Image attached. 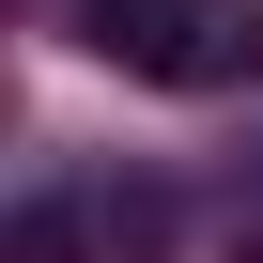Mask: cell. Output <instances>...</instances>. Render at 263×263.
Instances as JSON below:
<instances>
[{
    "label": "cell",
    "instance_id": "7a4b0ae2",
    "mask_svg": "<svg viewBox=\"0 0 263 263\" xmlns=\"http://www.w3.org/2000/svg\"><path fill=\"white\" fill-rule=\"evenodd\" d=\"M16 263H78V201H16Z\"/></svg>",
    "mask_w": 263,
    "mask_h": 263
},
{
    "label": "cell",
    "instance_id": "6da1fadb",
    "mask_svg": "<svg viewBox=\"0 0 263 263\" xmlns=\"http://www.w3.org/2000/svg\"><path fill=\"white\" fill-rule=\"evenodd\" d=\"M78 47L155 78V93H232L263 78V16L248 0H78Z\"/></svg>",
    "mask_w": 263,
    "mask_h": 263
}]
</instances>
